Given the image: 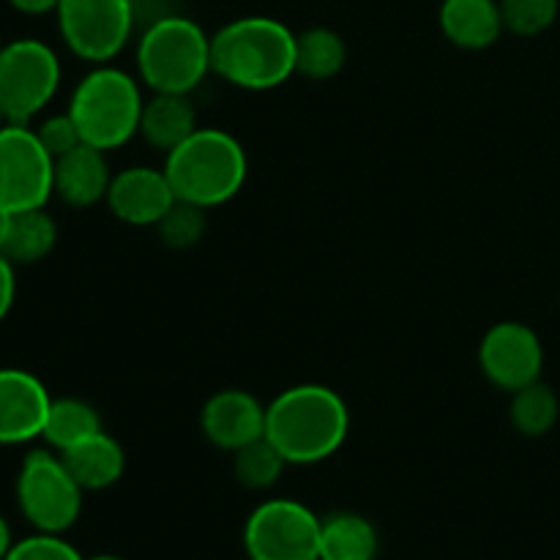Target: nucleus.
Here are the masks:
<instances>
[{
  "mask_svg": "<svg viewBox=\"0 0 560 560\" xmlns=\"http://www.w3.org/2000/svg\"><path fill=\"white\" fill-rule=\"evenodd\" d=\"M348 432V402L320 383L290 386L266 405V438L288 465H317L334 457Z\"/></svg>",
  "mask_w": 560,
  "mask_h": 560,
  "instance_id": "obj_1",
  "label": "nucleus"
},
{
  "mask_svg": "<svg viewBox=\"0 0 560 560\" xmlns=\"http://www.w3.org/2000/svg\"><path fill=\"white\" fill-rule=\"evenodd\" d=\"M211 71L244 91H273L295 74V33L273 16H241L211 36Z\"/></svg>",
  "mask_w": 560,
  "mask_h": 560,
  "instance_id": "obj_2",
  "label": "nucleus"
},
{
  "mask_svg": "<svg viewBox=\"0 0 560 560\" xmlns=\"http://www.w3.org/2000/svg\"><path fill=\"white\" fill-rule=\"evenodd\" d=\"M164 173L178 200L208 211L230 202L244 189L249 159L238 137L217 126H200L189 140L167 153Z\"/></svg>",
  "mask_w": 560,
  "mask_h": 560,
  "instance_id": "obj_3",
  "label": "nucleus"
},
{
  "mask_svg": "<svg viewBox=\"0 0 560 560\" xmlns=\"http://www.w3.org/2000/svg\"><path fill=\"white\" fill-rule=\"evenodd\" d=\"M145 98L140 80L118 66L98 63L77 82L69 98V115L85 145L98 151L124 148L135 135H140V118Z\"/></svg>",
  "mask_w": 560,
  "mask_h": 560,
  "instance_id": "obj_4",
  "label": "nucleus"
},
{
  "mask_svg": "<svg viewBox=\"0 0 560 560\" xmlns=\"http://www.w3.org/2000/svg\"><path fill=\"white\" fill-rule=\"evenodd\" d=\"M137 74L153 93H191L213 74L211 36L189 16H156L137 42Z\"/></svg>",
  "mask_w": 560,
  "mask_h": 560,
  "instance_id": "obj_5",
  "label": "nucleus"
},
{
  "mask_svg": "<svg viewBox=\"0 0 560 560\" xmlns=\"http://www.w3.org/2000/svg\"><path fill=\"white\" fill-rule=\"evenodd\" d=\"M82 495L85 490L77 485L60 454L36 448L22 459L16 476V503L22 517L38 534L63 536L80 520Z\"/></svg>",
  "mask_w": 560,
  "mask_h": 560,
  "instance_id": "obj_6",
  "label": "nucleus"
},
{
  "mask_svg": "<svg viewBox=\"0 0 560 560\" xmlns=\"http://www.w3.org/2000/svg\"><path fill=\"white\" fill-rule=\"evenodd\" d=\"M60 60L38 38H16L0 49V109L9 124H31L60 88Z\"/></svg>",
  "mask_w": 560,
  "mask_h": 560,
  "instance_id": "obj_7",
  "label": "nucleus"
},
{
  "mask_svg": "<svg viewBox=\"0 0 560 560\" xmlns=\"http://www.w3.org/2000/svg\"><path fill=\"white\" fill-rule=\"evenodd\" d=\"M320 523L310 506L293 498L262 501L244 525V550L249 560H317Z\"/></svg>",
  "mask_w": 560,
  "mask_h": 560,
  "instance_id": "obj_8",
  "label": "nucleus"
},
{
  "mask_svg": "<svg viewBox=\"0 0 560 560\" xmlns=\"http://www.w3.org/2000/svg\"><path fill=\"white\" fill-rule=\"evenodd\" d=\"M58 27L66 47L88 63H109L135 31V0H60Z\"/></svg>",
  "mask_w": 560,
  "mask_h": 560,
  "instance_id": "obj_9",
  "label": "nucleus"
},
{
  "mask_svg": "<svg viewBox=\"0 0 560 560\" xmlns=\"http://www.w3.org/2000/svg\"><path fill=\"white\" fill-rule=\"evenodd\" d=\"M55 159L31 124L0 129V208L16 213L47 206L52 191Z\"/></svg>",
  "mask_w": 560,
  "mask_h": 560,
  "instance_id": "obj_10",
  "label": "nucleus"
},
{
  "mask_svg": "<svg viewBox=\"0 0 560 560\" xmlns=\"http://www.w3.org/2000/svg\"><path fill=\"white\" fill-rule=\"evenodd\" d=\"M479 366L492 386L509 394L541 381L545 348L539 334L517 320L495 323L479 345Z\"/></svg>",
  "mask_w": 560,
  "mask_h": 560,
  "instance_id": "obj_11",
  "label": "nucleus"
},
{
  "mask_svg": "<svg viewBox=\"0 0 560 560\" xmlns=\"http://www.w3.org/2000/svg\"><path fill=\"white\" fill-rule=\"evenodd\" d=\"M47 386L16 366H0V446H20L42 438L47 421Z\"/></svg>",
  "mask_w": 560,
  "mask_h": 560,
  "instance_id": "obj_12",
  "label": "nucleus"
},
{
  "mask_svg": "<svg viewBox=\"0 0 560 560\" xmlns=\"http://www.w3.org/2000/svg\"><path fill=\"white\" fill-rule=\"evenodd\" d=\"M178 200L170 184L167 173L156 167H126L113 175L107 191V206L115 219L131 224V228H156L159 219L167 208Z\"/></svg>",
  "mask_w": 560,
  "mask_h": 560,
  "instance_id": "obj_13",
  "label": "nucleus"
},
{
  "mask_svg": "<svg viewBox=\"0 0 560 560\" xmlns=\"http://www.w3.org/2000/svg\"><path fill=\"white\" fill-rule=\"evenodd\" d=\"M200 427L208 443L235 454L266 438V405L244 388H224L202 405Z\"/></svg>",
  "mask_w": 560,
  "mask_h": 560,
  "instance_id": "obj_14",
  "label": "nucleus"
},
{
  "mask_svg": "<svg viewBox=\"0 0 560 560\" xmlns=\"http://www.w3.org/2000/svg\"><path fill=\"white\" fill-rule=\"evenodd\" d=\"M113 170L107 153L93 145H77L66 156L55 159L52 191L71 208H91L107 200Z\"/></svg>",
  "mask_w": 560,
  "mask_h": 560,
  "instance_id": "obj_15",
  "label": "nucleus"
},
{
  "mask_svg": "<svg viewBox=\"0 0 560 560\" xmlns=\"http://www.w3.org/2000/svg\"><path fill=\"white\" fill-rule=\"evenodd\" d=\"M197 126V107L191 93H153L145 98L140 118V137L156 151L170 153L189 140Z\"/></svg>",
  "mask_w": 560,
  "mask_h": 560,
  "instance_id": "obj_16",
  "label": "nucleus"
},
{
  "mask_svg": "<svg viewBox=\"0 0 560 560\" xmlns=\"http://www.w3.org/2000/svg\"><path fill=\"white\" fill-rule=\"evenodd\" d=\"M441 31L459 49L492 47L503 33L501 3L498 0H443Z\"/></svg>",
  "mask_w": 560,
  "mask_h": 560,
  "instance_id": "obj_17",
  "label": "nucleus"
},
{
  "mask_svg": "<svg viewBox=\"0 0 560 560\" xmlns=\"http://www.w3.org/2000/svg\"><path fill=\"white\" fill-rule=\"evenodd\" d=\"M58 454L85 492H98L118 485L126 470L124 448L104 430Z\"/></svg>",
  "mask_w": 560,
  "mask_h": 560,
  "instance_id": "obj_18",
  "label": "nucleus"
},
{
  "mask_svg": "<svg viewBox=\"0 0 560 560\" xmlns=\"http://www.w3.org/2000/svg\"><path fill=\"white\" fill-rule=\"evenodd\" d=\"M377 552H381V536L364 514L334 512L323 517L317 560H375Z\"/></svg>",
  "mask_w": 560,
  "mask_h": 560,
  "instance_id": "obj_19",
  "label": "nucleus"
},
{
  "mask_svg": "<svg viewBox=\"0 0 560 560\" xmlns=\"http://www.w3.org/2000/svg\"><path fill=\"white\" fill-rule=\"evenodd\" d=\"M58 244V224L44 208L11 213L9 238H5L3 255L14 266H31L44 260Z\"/></svg>",
  "mask_w": 560,
  "mask_h": 560,
  "instance_id": "obj_20",
  "label": "nucleus"
},
{
  "mask_svg": "<svg viewBox=\"0 0 560 560\" xmlns=\"http://www.w3.org/2000/svg\"><path fill=\"white\" fill-rule=\"evenodd\" d=\"M348 63V44L331 27L295 33V74L306 80H331Z\"/></svg>",
  "mask_w": 560,
  "mask_h": 560,
  "instance_id": "obj_21",
  "label": "nucleus"
},
{
  "mask_svg": "<svg viewBox=\"0 0 560 560\" xmlns=\"http://www.w3.org/2000/svg\"><path fill=\"white\" fill-rule=\"evenodd\" d=\"M96 432H102V419H98L96 408L85 402V399L63 397L52 399V405H49L42 438L55 452H66L74 443L96 435Z\"/></svg>",
  "mask_w": 560,
  "mask_h": 560,
  "instance_id": "obj_22",
  "label": "nucleus"
},
{
  "mask_svg": "<svg viewBox=\"0 0 560 560\" xmlns=\"http://www.w3.org/2000/svg\"><path fill=\"white\" fill-rule=\"evenodd\" d=\"M560 413V402L547 383L536 381L530 386L512 394V424L520 435L541 438L556 427Z\"/></svg>",
  "mask_w": 560,
  "mask_h": 560,
  "instance_id": "obj_23",
  "label": "nucleus"
},
{
  "mask_svg": "<svg viewBox=\"0 0 560 560\" xmlns=\"http://www.w3.org/2000/svg\"><path fill=\"white\" fill-rule=\"evenodd\" d=\"M284 468H288V459L277 452L268 438L249 443V446L238 448L233 459V474L238 479L241 487L252 492H266L282 479Z\"/></svg>",
  "mask_w": 560,
  "mask_h": 560,
  "instance_id": "obj_24",
  "label": "nucleus"
},
{
  "mask_svg": "<svg viewBox=\"0 0 560 560\" xmlns=\"http://www.w3.org/2000/svg\"><path fill=\"white\" fill-rule=\"evenodd\" d=\"M206 208L195 206V202L175 200L167 208V213L156 222V233L170 249H189V246L200 244V238L206 235Z\"/></svg>",
  "mask_w": 560,
  "mask_h": 560,
  "instance_id": "obj_25",
  "label": "nucleus"
},
{
  "mask_svg": "<svg viewBox=\"0 0 560 560\" xmlns=\"http://www.w3.org/2000/svg\"><path fill=\"white\" fill-rule=\"evenodd\" d=\"M558 0H501L503 31L514 36L534 38L539 33L550 31L558 20Z\"/></svg>",
  "mask_w": 560,
  "mask_h": 560,
  "instance_id": "obj_26",
  "label": "nucleus"
},
{
  "mask_svg": "<svg viewBox=\"0 0 560 560\" xmlns=\"http://www.w3.org/2000/svg\"><path fill=\"white\" fill-rule=\"evenodd\" d=\"M5 560H85L60 534H33L14 541Z\"/></svg>",
  "mask_w": 560,
  "mask_h": 560,
  "instance_id": "obj_27",
  "label": "nucleus"
},
{
  "mask_svg": "<svg viewBox=\"0 0 560 560\" xmlns=\"http://www.w3.org/2000/svg\"><path fill=\"white\" fill-rule=\"evenodd\" d=\"M36 137L42 140V145L47 148V153L52 159L66 156V153L74 151L77 145H82L80 129H77L69 109L60 115H49V118H44L42 124L36 126Z\"/></svg>",
  "mask_w": 560,
  "mask_h": 560,
  "instance_id": "obj_28",
  "label": "nucleus"
},
{
  "mask_svg": "<svg viewBox=\"0 0 560 560\" xmlns=\"http://www.w3.org/2000/svg\"><path fill=\"white\" fill-rule=\"evenodd\" d=\"M16 295V279H14V262L5 255H0V320L11 312Z\"/></svg>",
  "mask_w": 560,
  "mask_h": 560,
  "instance_id": "obj_29",
  "label": "nucleus"
},
{
  "mask_svg": "<svg viewBox=\"0 0 560 560\" xmlns=\"http://www.w3.org/2000/svg\"><path fill=\"white\" fill-rule=\"evenodd\" d=\"M11 9H16L20 14H31V16H42L49 14V11H58L60 0H9Z\"/></svg>",
  "mask_w": 560,
  "mask_h": 560,
  "instance_id": "obj_30",
  "label": "nucleus"
},
{
  "mask_svg": "<svg viewBox=\"0 0 560 560\" xmlns=\"http://www.w3.org/2000/svg\"><path fill=\"white\" fill-rule=\"evenodd\" d=\"M11 547H14V539H11V528H9V523H5L3 514H0V560H5Z\"/></svg>",
  "mask_w": 560,
  "mask_h": 560,
  "instance_id": "obj_31",
  "label": "nucleus"
},
{
  "mask_svg": "<svg viewBox=\"0 0 560 560\" xmlns=\"http://www.w3.org/2000/svg\"><path fill=\"white\" fill-rule=\"evenodd\" d=\"M9 228H11V211L0 208V255H3L5 238H9Z\"/></svg>",
  "mask_w": 560,
  "mask_h": 560,
  "instance_id": "obj_32",
  "label": "nucleus"
},
{
  "mask_svg": "<svg viewBox=\"0 0 560 560\" xmlns=\"http://www.w3.org/2000/svg\"><path fill=\"white\" fill-rule=\"evenodd\" d=\"M85 560H126L124 556H115V552H98V556H91Z\"/></svg>",
  "mask_w": 560,
  "mask_h": 560,
  "instance_id": "obj_33",
  "label": "nucleus"
},
{
  "mask_svg": "<svg viewBox=\"0 0 560 560\" xmlns=\"http://www.w3.org/2000/svg\"><path fill=\"white\" fill-rule=\"evenodd\" d=\"M9 124V120H5V115H3V109H0V129H3V126Z\"/></svg>",
  "mask_w": 560,
  "mask_h": 560,
  "instance_id": "obj_34",
  "label": "nucleus"
},
{
  "mask_svg": "<svg viewBox=\"0 0 560 560\" xmlns=\"http://www.w3.org/2000/svg\"><path fill=\"white\" fill-rule=\"evenodd\" d=\"M0 49H3V44H0Z\"/></svg>",
  "mask_w": 560,
  "mask_h": 560,
  "instance_id": "obj_35",
  "label": "nucleus"
}]
</instances>
